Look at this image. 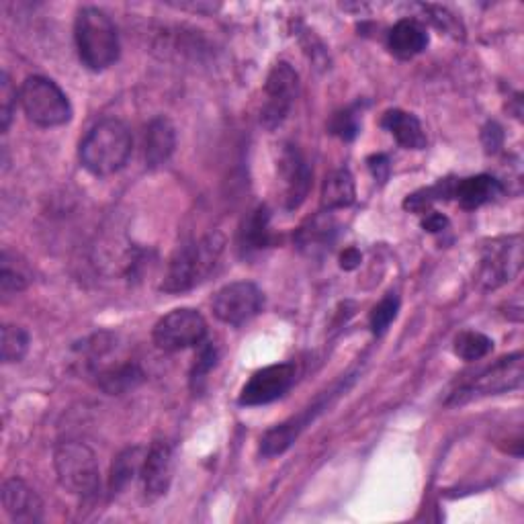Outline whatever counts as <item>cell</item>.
Listing matches in <instances>:
<instances>
[{
    "mask_svg": "<svg viewBox=\"0 0 524 524\" xmlns=\"http://www.w3.org/2000/svg\"><path fill=\"white\" fill-rule=\"evenodd\" d=\"M177 148V129L166 117H156L146 129V164L148 168H158L166 164Z\"/></svg>",
    "mask_w": 524,
    "mask_h": 524,
    "instance_id": "cell-16",
    "label": "cell"
},
{
    "mask_svg": "<svg viewBox=\"0 0 524 524\" xmlns=\"http://www.w3.org/2000/svg\"><path fill=\"white\" fill-rule=\"evenodd\" d=\"M211 308L220 322L228 326H242L265 308V293L250 281H236L215 293Z\"/></svg>",
    "mask_w": 524,
    "mask_h": 524,
    "instance_id": "cell-8",
    "label": "cell"
},
{
    "mask_svg": "<svg viewBox=\"0 0 524 524\" xmlns=\"http://www.w3.org/2000/svg\"><path fill=\"white\" fill-rule=\"evenodd\" d=\"M265 91H267V103L262 107L260 121L267 129H277L287 119L295 103L299 91L297 72L287 62H279L267 78Z\"/></svg>",
    "mask_w": 524,
    "mask_h": 524,
    "instance_id": "cell-10",
    "label": "cell"
},
{
    "mask_svg": "<svg viewBox=\"0 0 524 524\" xmlns=\"http://www.w3.org/2000/svg\"><path fill=\"white\" fill-rule=\"evenodd\" d=\"M381 125H383V129L389 131L393 138H396V142L402 148H408V150L426 148V134H424L422 123L416 115L406 113L402 109H391L383 115Z\"/></svg>",
    "mask_w": 524,
    "mask_h": 524,
    "instance_id": "cell-18",
    "label": "cell"
},
{
    "mask_svg": "<svg viewBox=\"0 0 524 524\" xmlns=\"http://www.w3.org/2000/svg\"><path fill=\"white\" fill-rule=\"evenodd\" d=\"M174 471V451L166 441H154L150 451L146 453L144 467H142V484L144 494L148 500L162 498L172 482Z\"/></svg>",
    "mask_w": 524,
    "mask_h": 524,
    "instance_id": "cell-13",
    "label": "cell"
},
{
    "mask_svg": "<svg viewBox=\"0 0 524 524\" xmlns=\"http://www.w3.org/2000/svg\"><path fill=\"white\" fill-rule=\"evenodd\" d=\"M3 506L11 520L21 524H33L43 518V502L33 488L23 479L11 477L3 486Z\"/></svg>",
    "mask_w": 524,
    "mask_h": 524,
    "instance_id": "cell-14",
    "label": "cell"
},
{
    "mask_svg": "<svg viewBox=\"0 0 524 524\" xmlns=\"http://www.w3.org/2000/svg\"><path fill=\"white\" fill-rule=\"evenodd\" d=\"M29 285V275L23 265H13L11 252L3 250V262H0V289L5 295L21 293Z\"/></svg>",
    "mask_w": 524,
    "mask_h": 524,
    "instance_id": "cell-26",
    "label": "cell"
},
{
    "mask_svg": "<svg viewBox=\"0 0 524 524\" xmlns=\"http://www.w3.org/2000/svg\"><path fill=\"white\" fill-rule=\"evenodd\" d=\"M95 375L99 387L111 393V396H115V393H123L127 389H134L144 379V373L136 363H123L117 367L109 365L105 369H97Z\"/></svg>",
    "mask_w": 524,
    "mask_h": 524,
    "instance_id": "cell-23",
    "label": "cell"
},
{
    "mask_svg": "<svg viewBox=\"0 0 524 524\" xmlns=\"http://www.w3.org/2000/svg\"><path fill=\"white\" fill-rule=\"evenodd\" d=\"M279 172H281V181H283V199L285 207L289 211L301 207L312 187V170L305 162L303 154L297 150V146L287 144L281 152L279 160Z\"/></svg>",
    "mask_w": 524,
    "mask_h": 524,
    "instance_id": "cell-12",
    "label": "cell"
},
{
    "mask_svg": "<svg viewBox=\"0 0 524 524\" xmlns=\"http://www.w3.org/2000/svg\"><path fill=\"white\" fill-rule=\"evenodd\" d=\"M494 342L482 332H461L455 338V355L467 363L484 359L492 353Z\"/></svg>",
    "mask_w": 524,
    "mask_h": 524,
    "instance_id": "cell-24",
    "label": "cell"
},
{
    "mask_svg": "<svg viewBox=\"0 0 524 524\" xmlns=\"http://www.w3.org/2000/svg\"><path fill=\"white\" fill-rule=\"evenodd\" d=\"M361 265V252L357 248H348L344 250V254L340 256V267L344 271H353Z\"/></svg>",
    "mask_w": 524,
    "mask_h": 524,
    "instance_id": "cell-35",
    "label": "cell"
},
{
    "mask_svg": "<svg viewBox=\"0 0 524 524\" xmlns=\"http://www.w3.org/2000/svg\"><path fill=\"white\" fill-rule=\"evenodd\" d=\"M426 11L430 13V19H432L436 25L443 27L445 31L457 33V21H455V17H453L451 13H447L445 9H432V7H428Z\"/></svg>",
    "mask_w": 524,
    "mask_h": 524,
    "instance_id": "cell-32",
    "label": "cell"
},
{
    "mask_svg": "<svg viewBox=\"0 0 524 524\" xmlns=\"http://www.w3.org/2000/svg\"><path fill=\"white\" fill-rule=\"evenodd\" d=\"M17 99H19V93L11 82V76L3 72V76H0V127H3L5 134L9 131V125L13 121Z\"/></svg>",
    "mask_w": 524,
    "mask_h": 524,
    "instance_id": "cell-28",
    "label": "cell"
},
{
    "mask_svg": "<svg viewBox=\"0 0 524 524\" xmlns=\"http://www.w3.org/2000/svg\"><path fill=\"white\" fill-rule=\"evenodd\" d=\"M297 377V367L293 363L269 365L256 371L248 383L242 387L240 404L242 406H265L279 398L291 389Z\"/></svg>",
    "mask_w": 524,
    "mask_h": 524,
    "instance_id": "cell-11",
    "label": "cell"
},
{
    "mask_svg": "<svg viewBox=\"0 0 524 524\" xmlns=\"http://www.w3.org/2000/svg\"><path fill=\"white\" fill-rule=\"evenodd\" d=\"M355 199H357V189H355V179H353L351 170L340 168L328 174L324 187H322V207L326 211L351 207Z\"/></svg>",
    "mask_w": 524,
    "mask_h": 524,
    "instance_id": "cell-20",
    "label": "cell"
},
{
    "mask_svg": "<svg viewBox=\"0 0 524 524\" xmlns=\"http://www.w3.org/2000/svg\"><path fill=\"white\" fill-rule=\"evenodd\" d=\"M502 129L496 125V123H490L486 129H484V144L490 152H496L500 146H502Z\"/></svg>",
    "mask_w": 524,
    "mask_h": 524,
    "instance_id": "cell-34",
    "label": "cell"
},
{
    "mask_svg": "<svg viewBox=\"0 0 524 524\" xmlns=\"http://www.w3.org/2000/svg\"><path fill=\"white\" fill-rule=\"evenodd\" d=\"M224 248L226 238L222 232H211L181 246L168 262L160 289L164 293H185L205 283L220 262Z\"/></svg>",
    "mask_w": 524,
    "mask_h": 524,
    "instance_id": "cell-1",
    "label": "cell"
},
{
    "mask_svg": "<svg viewBox=\"0 0 524 524\" xmlns=\"http://www.w3.org/2000/svg\"><path fill=\"white\" fill-rule=\"evenodd\" d=\"M400 310V297L396 293H387L371 312V330L375 334H383L389 324L396 320Z\"/></svg>",
    "mask_w": 524,
    "mask_h": 524,
    "instance_id": "cell-27",
    "label": "cell"
},
{
    "mask_svg": "<svg viewBox=\"0 0 524 524\" xmlns=\"http://www.w3.org/2000/svg\"><path fill=\"white\" fill-rule=\"evenodd\" d=\"M154 342L160 351L179 353L185 348L201 346L207 338V322L205 318L191 308L172 310L154 326Z\"/></svg>",
    "mask_w": 524,
    "mask_h": 524,
    "instance_id": "cell-7",
    "label": "cell"
},
{
    "mask_svg": "<svg viewBox=\"0 0 524 524\" xmlns=\"http://www.w3.org/2000/svg\"><path fill=\"white\" fill-rule=\"evenodd\" d=\"M19 103L27 119L39 127H58L72 117V105L66 93L46 76L25 78L19 91Z\"/></svg>",
    "mask_w": 524,
    "mask_h": 524,
    "instance_id": "cell-5",
    "label": "cell"
},
{
    "mask_svg": "<svg viewBox=\"0 0 524 524\" xmlns=\"http://www.w3.org/2000/svg\"><path fill=\"white\" fill-rule=\"evenodd\" d=\"M74 39L80 62L93 72H103L119 60L117 27L111 17L97 7L78 11Z\"/></svg>",
    "mask_w": 524,
    "mask_h": 524,
    "instance_id": "cell-3",
    "label": "cell"
},
{
    "mask_svg": "<svg viewBox=\"0 0 524 524\" xmlns=\"http://www.w3.org/2000/svg\"><path fill=\"white\" fill-rule=\"evenodd\" d=\"M522 271V238L520 234L498 238L484 248L479 283L484 289H498L510 283Z\"/></svg>",
    "mask_w": 524,
    "mask_h": 524,
    "instance_id": "cell-9",
    "label": "cell"
},
{
    "mask_svg": "<svg viewBox=\"0 0 524 524\" xmlns=\"http://www.w3.org/2000/svg\"><path fill=\"white\" fill-rule=\"evenodd\" d=\"M31 338L25 328L5 324L3 326V344H0V351H3V363H21L25 355L29 353Z\"/></svg>",
    "mask_w": 524,
    "mask_h": 524,
    "instance_id": "cell-25",
    "label": "cell"
},
{
    "mask_svg": "<svg viewBox=\"0 0 524 524\" xmlns=\"http://www.w3.org/2000/svg\"><path fill=\"white\" fill-rule=\"evenodd\" d=\"M146 453L148 451H144L142 447H129L117 455V459L113 461L111 479H109V486L113 494L127 488L131 482H134V477L142 473Z\"/></svg>",
    "mask_w": 524,
    "mask_h": 524,
    "instance_id": "cell-22",
    "label": "cell"
},
{
    "mask_svg": "<svg viewBox=\"0 0 524 524\" xmlns=\"http://www.w3.org/2000/svg\"><path fill=\"white\" fill-rule=\"evenodd\" d=\"M215 361H217V351L215 346L211 342H203L201 344V353L193 365V371H191V385L195 391L201 389V383L205 381L207 373L215 367Z\"/></svg>",
    "mask_w": 524,
    "mask_h": 524,
    "instance_id": "cell-29",
    "label": "cell"
},
{
    "mask_svg": "<svg viewBox=\"0 0 524 524\" xmlns=\"http://www.w3.org/2000/svg\"><path fill=\"white\" fill-rule=\"evenodd\" d=\"M522 363L524 361H522L520 353H514L510 357L496 361L494 365H490L484 371H479L477 375H473V379L463 383L457 391H453L451 398H449V404L461 406V404L471 402L475 398L496 396V393H504V391H512V389L520 387L522 375H524Z\"/></svg>",
    "mask_w": 524,
    "mask_h": 524,
    "instance_id": "cell-6",
    "label": "cell"
},
{
    "mask_svg": "<svg viewBox=\"0 0 524 524\" xmlns=\"http://www.w3.org/2000/svg\"><path fill=\"white\" fill-rule=\"evenodd\" d=\"M367 164H369V170H371L375 181L385 183V181L389 179L391 166H389V158H387L385 154H375V156H371V158L367 160Z\"/></svg>",
    "mask_w": 524,
    "mask_h": 524,
    "instance_id": "cell-31",
    "label": "cell"
},
{
    "mask_svg": "<svg viewBox=\"0 0 524 524\" xmlns=\"http://www.w3.org/2000/svg\"><path fill=\"white\" fill-rule=\"evenodd\" d=\"M134 148L129 129L119 119L99 121L80 142V164L95 177H111L119 172Z\"/></svg>",
    "mask_w": 524,
    "mask_h": 524,
    "instance_id": "cell-2",
    "label": "cell"
},
{
    "mask_svg": "<svg viewBox=\"0 0 524 524\" xmlns=\"http://www.w3.org/2000/svg\"><path fill=\"white\" fill-rule=\"evenodd\" d=\"M269 222H271V215L267 207H258L256 211L248 215V220H244L240 228V240H238L242 256H250L254 252L269 248L271 244Z\"/></svg>",
    "mask_w": 524,
    "mask_h": 524,
    "instance_id": "cell-19",
    "label": "cell"
},
{
    "mask_svg": "<svg viewBox=\"0 0 524 524\" xmlns=\"http://www.w3.org/2000/svg\"><path fill=\"white\" fill-rule=\"evenodd\" d=\"M449 226V220H447V217L443 215V213H428L426 217H424V222H422V228L426 230V232H430V234H439V232H443L445 228Z\"/></svg>",
    "mask_w": 524,
    "mask_h": 524,
    "instance_id": "cell-33",
    "label": "cell"
},
{
    "mask_svg": "<svg viewBox=\"0 0 524 524\" xmlns=\"http://www.w3.org/2000/svg\"><path fill=\"white\" fill-rule=\"evenodd\" d=\"M330 129H332L334 136H338V138H342L346 142H351L359 134V115L353 109H346L342 113H336L332 123H330Z\"/></svg>",
    "mask_w": 524,
    "mask_h": 524,
    "instance_id": "cell-30",
    "label": "cell"
},
{
    "mask_svg": "<svg viewBox=\"0 0 524 524\" xmlns=\"http://www.w3.org/2000/svg\"><path fill=\"white\" fill-rule=\"evenodd\" d=\"M504 193V187L498 179L490 177V174H477V177L463 179L455 185L453 197L459 201L463 209H477L494 199H498Z\"/></svg>",
    "mask_w": 524,
    "mask_h": 524,
    "instance_id": "cell-17",
    "label": "cell"
},
{
    "mask_svg": "<svg viewBox=\"0 0 524 524\" xmlns=\"http://www.w3.org/2000/svg\"><path fill=\"white\" fill-rule=\"evenodd\" d=\"M387 48L400 60H412L428 48V33L416 19H402L391 27L387 35Z\"/></svg>",
    "mask_w": 524,
    "mask_h": 524,
    "instance_id": "cell-15",
    "label": "cell"
},
{
    "mask_svg": "<svg viewBox=\"0 0 524 524\" xmlns=\"http://www.w3.org/2000/svg\"><path fill=\"white\" fill-rule=\"evenodd\" d=\"M336 238V224H334V217L330 215V211H324L320 215H316L314 220H310L305 224L299 234H297V244L301 250L310 252V254H318L326 248H330L334 244Z\"/></svg>",
    "mask_w": 524,
    "mask_h": 524,
    "instance_id": "cell-21",
    "label": "cell"
},
{
    "mask_svg": "<svg viewBox=\"0 0 524 524\" xmlns=\"http://www.w3.org/2000/svg\"><path fill=\"white\" fill-rule=\"evenodd\" d=\"M54 467L60 486L80 498L99 492L101 471L95 451L80 441H64L54 451Z\"/></svg>",
    "mask_w": 524,
    "mask_h": 524,
    "instance_id": "cell-4",
    "label": "cell"
}]
</instances>
